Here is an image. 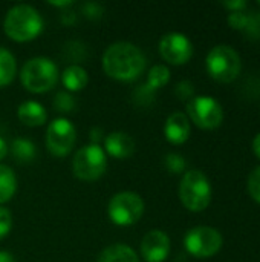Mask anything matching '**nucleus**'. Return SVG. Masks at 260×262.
<instances>
[{
  "mask_svg": "<svg viewBox=\"0 0 260 262\" xmlns=\"http://www.w3.org/2000/svg\"><path fill=\"white\" fill-rule=\"evenodd\" d=\"M159 54L170 64H185L193 55V45L187 35L181 32H169L159 40Z\"/></svg>",
  "mask_w": 260,
  "mask_h": 262,
  "instance_id": "11",
  "label": "nucleus"
},
{
  "mask_svg": "<svg viewBox=\"0 0 260 262\" xmlns=\"http://www.w3.org/2000/svg\"><path fill=\"white\" fill-rule=\"evenodd\" d=\"M187 117L198 127L211 130L221 126L224 111L218 100L208 95H198L187 101Z\"/></svg>",
  "mask_w": 260,
  "mask_h": 262,
  "instance_id": "9",
  "label": "nucleus"
},
{
  "mask_svg": "<svg viewBox=\"0 0 260 262\" xmlns=\"http://www.w3.org/2000/svg\"><path fill=\"white\" fill-rule=\"evenodd\" d=\"M164 135L169 143L179 146L184 144L190 137V120L182 112H173L169 115L164 124Z\"/></svg>",
  "mask_w": 260,
  "mask_h": 262,
  "instance_id": "14",
  "label": "nucleus"
},
{
  "mask_svg": "<svg viewBox=\"0 0 260 262\" xmlns=\"http://www.w3.org/2000/svg\"><path fill=\"white\" fill-rule=\"evenodd\" d=\"M17 117L18 120L25 124V126H29V127H37V126H41L46 123L48 120V112L44 109L43 104H40L38 101H32V100H28V101H23L18 109H17Z\"/></svg>",
  "mask_w": 260,
  "mask_h": 262,
  "instance_id": "15",
  "label": "nucleus"
},
{
  "mask_svg": "<svg viewBox=\"0 0 260 262\" xmlns=\"http://www.w3.org/2000/svg\"><path fill=\"white\" fill-rule=\"evenodd\" d=\"M17 74V61L11 51L0 46V88L9 86Z\"/></svg>",
  "mask_w": 260,
  "mask_h": 262,
  "instance_id": "18",
  "label": "nucleus"
},
{
  "mask_svg": "<svg viewBox=\"0 0 260 262\" xmlns=\"http://www.w3.org/2000/svg\"><path fill=\"white\" fill-rule=\"evenodd\" d=\"M54 107L57 112L69 114L75 109V100L69 92H58L54 98Z\"/></svg>",
  "mask_w": 260,
  "mask_h": 262,
  "instance_id": "22",
  "label": "nucleus"
},
{
  "mask_svg": "<svg viewBox=\"0 0 260 262\" xmlns=\"http://www.w3.org/2000/svg\"><path fill=\"white\" fill-rule=\"evenodd\" d=\"M83 12H84V15H87L90 18H98L103 14V6L98 3H86V5H83Z\"/></svg>",
  "mask_w": 260,
  "mask_h": 262,
  "instance_id": "29",
  "label": "nucleus"
},
{
  "mask_svg": "<svg viewBox=\"0 0 260 262\" xmlns=\"http://www.w3.org/2000/svg\"><path fill=\"white\" fill-rule=\"evenodd\" d=\"M51 6H57V8H66V6H70L72 5V2L70 0H63V2H48Z\"/></svg>",
  "mask_w": 260,
  "mask_h": 262,
  "instance_id": "35",
  "label": "nucleus"
},
{
  "mask_svg": "<svg viewBox=\"0 0 260 262\" xmlns=\"http://www.w3.org/2000/svg\"><path fill=\"white\" fill-rule=\"evenodd\" d=\"M207 72L210 77L219 83H231L241 74V57L239 54L227 45L215 46L205 60Z\"/></svg>",
  "mask_w": 260,
  "mask_h": 262,
  "instance_id": "5",
  "label": "nucleus"
},
{
  "mask_svg": "<svg viewBox=\"0 0 260 262\" xmlns=\"http://www.w3.org/2000/svg\"><path fill=\"white\" fill-rule=\"evenodd\" d=\"M248 20H250V12L247 11H236V12H230L228 15V25L238 31H245Z\"/></svg>",
  "mask_w": 260,
  "mask_h": 262,
  "instance_id": "24",
  "label": "nucleus"
},
{
  "mask_svg": "<svg viewBox=\"0 0 260 262\" xmlns=\"http://www.w3.org/2000/svg\"><path fill=\"white\" fill-rule=\"evenodd\" d=\"M244 32L251 40H260V12H250V20Z\"/></svg>",
  "mask_w": 260,
  "mask_h": 262,
  "instance_id": "25",
  "label": "nucleus"
},
{
  "mask_svg": "<svg viewBox=\"0 0 260 262\" xmlns=\"http://www.w3.org/2000/svg\"><path fill=\"white\" fill-rule=\"evenodd\" d=\"M248 192L251 198L260 204V166L251 172L248 178Z\"/></svg>",
  "mask_w": 260,
  "mask_h": 262,
  "instance_id": "26",
  "label": "nucleus"
},
{
  "mask_svg": "<svg viewBox=\"0 0 260 262\" xmlns=\"http://www.w3.org/2000/svg\"><path fill=\"white\" fill-rule=\"evenodd\" d=\"M179 200L190 212H202L211 201V184L204 172L188 170L179 184Z\"/></svg>",
  "mask_w": 260,
  "mask_h": 262,
  "instance_id": "4",
  "label": "nucleus"
},
{
  "mask_svg": "<svg viewBox=\"0 0 260 262\" xmlns=\"http://www.w3.org/2000/svg\"><path fill=\"white\" fill-rule=\"evenodd\" d=\"M6 155H8V144H6V141L0 137V161H2Z\"/></svg>",
  "mask_w": 260,
  "mask_h": 262,
  "instance_id": "31",
  "label": "nucleus"
},
{
  "mask_svg": "<svg viewBox=\"0 0 260 262\" xmlns=\"http://www.w3.org/2000/svg\"><path fill=\"white\" fill-rule=\"evenodd\" d=\"M8 152H11L17 163H29L35 158L37 154L34 143L26 138H15L11 146H8Z\"/></svg>",
  "mask_w": 260,
  "mask_h": 262,
  "instance_id": "20",
  "label": "nucleus"
},
{
  "mask_svg": "<svg viewBox=\"0 0 260 262\" xmlns=\"http://www.w3.org/2000/svg\"><path fill=\"white\" fill-rule=\"evenodd\" d=\"M222 6L227 8L230 12H236V11H245L248 5L245 0H236V2H224Z\"/></svg>",
  "mask_w": 260,
  "mask_h": 262,
  "instance_id": "30",
  "label": "nucleus"
},
{
  "mask_svg": "<svg viewBox=\"0 0 260 262\" xmlns=\"http://www.w3.org/2000/svg\"><path fill=\"white\" fill-rule=\"evenodd\" d=\"M222 235L216 229L207 226L190 229L184 238L185 250L198 259H207L215 256L222 249Z\"/></svg>",
  "mask_w": 260,
  "mask_h": 262,
  "instance_id": "8",
  "label": "nucleus"
},
{
  "mask_svg": "<svg viewBox=\"0 0 260 262\" xmlns=\"http://www.w3.org/2000/svg\"><path fill=\"white\" fill-rule=\"evenodd\" d=\"M170 255V238L162 230H150L141 241V256L146 262H164Z\"/></svg>",
  "mask_w": 260,
  "mask_h": 262,
  "instance_id": "12",
  "label": "nucleus"
},
{
  "mask_svg": "<svg viewBox=\"0 0 260 262\" xmlns=\"http://www.w3.org/2000/svg\"><path fill=\"white\" fill-rule=\"evenodd\" d=\"M101 134H103V130H100V129H93L92 130V143L90 144H98V141L101 140Z\"/></svg>",
  "mask_w": 260,
  "mask_h": 262,
  "instance_id": "34",
  "label": "nucleus"
},
{
  "mask_svg": "<svg viewBox=\"0 0 260 262\" xmlns=\"http://www.w3.org/2000/svg\"><path fill=\"white\" fill-rule=\"evenodd\" d=\"M0 262H15V259H14V256L9 252L2 250L0 252Z\"/></svg>",
  "mask_w": 260,
  "mask_h": 262,
  "instance_id": "33",
  "label": "nucleus"
},
{
  "mask_svg": "<svg viewBox=\"0 0 260 262\" xmlns=\"http://www.w3.org/2000/svg\"><path fill=\"white\" fill-rule=\"evenodd\" d=\"M61 83L69 92L83 91L89 83L87 71L80 64H70L61 74Z\"/></svg>",
  "mask_w": 260,
  "mask_h": 262,
  "instance_id": "16",
  "label": "nucleus"
},
{
  "mask_svg": "<svg viewBox=\"0 0 260 262\" xmlns=\"http://www.w3.org/2000/svg\"><path fill=\"white\" fill-rule=\"evenodd\" d=\"M144 52L130 41L112 43L103 54L104 72L118 81H133L146 69Z\"/></svg>",
  "mask_w": 260,
  "mask_h": 262,
  "instance_id": "1",
  "label": "nucleus"
},
{
  "mask_svg": "<svg viewBox=\"0 0 260 262\" xmlns=\"http://www.w3.org/2000/svg\"><path fill=\"white\" fill-rule=\"evenodd\" d=\"M143 213H144L143 198L130 190L113 195L107 206L109 220L120 227L133 226L141 220Z\"/></svg>",
  "mask_w": 260,
  "mask_h": 262,
  "instance_id": "7",
  "label": "nucleus"
},
{
  "mask_svg": "<svg viewBox=\"0 0 260 262\" xmlns=\"http://www.w3.org/2000/svg\"><path fill=\"white\" fill-rule=\"evenodd\" d=\"M253 150H254L256 157L260 160V134H257L256 138L253 140Z\"/></svg>",
  "mask_w": 260,
  "mask_h": 262,
  "instance_id": "32",
  "label": "nucleus"
},
{
  "mask_svg": "<svg viewBox=\"0 0 260 262\" xmlns=\"http://www.w3.org/2000/svg\"><path fill=\"white\" fill-rule=\"evenodd\" d=\"M175 92H176V95L181 100H188L190 101L193 98V84L190 81H187V80L185 81H181V83H178Z\"/></svg>",
  "mask_w": 260,
  "mask_h": 262,
  "instance_id": "28",
  "label": "nucleus"
},
{
  "mask_svg": "<svg viewBox=\"0 0 260 262\" xmlns=\"http://www.w3.org/2000/svg\"><path fill=\"white\" fill-rule=\"evenodd\" d=\"M107 169V155L100 144H87L75 152L72 172L81 181H97Z\"/></svg>",
  "mask_w": 260,
  "mask_h": 262,
  "instance_id": "6",
  "label": "nucleus"
},
{
  "mask_svg": "<svg viewBox=\"0 0 260 262\" xmlns=\"http://www.w3.org/2000/svg\"><path fill=\"white\" fill-rule=\"evenodd\" d=\"M43 26L44 23L40 12L34 6L25 3L9 8L3 20L5 34L18 43L35 40L41 34Z\"/></svg>",
  "mask_w": 260,
  "mask_h": 262,
  "instance_id": "2",
  "label": "nucleus"
},
{
  "mask_svg": "<svg viewBox=\"0 0 260 262\" xmlns=\"http://www.w3.org/2000/svg\"><path fill=\"white\" fill-rule=\"evenodd\" d=\"M77 141V129L67 118H55L46 129V149L54 157H66Z\"/></svg>",
  "mask_w": 260,
  "mask_h": 262,
  "instance_id": "10",
  "label": "nucleus"
},
{
  "mask_svg": "<svg viewBox=\"0 0 260 262\" xmlns=\"http://www.w3.org/2000/svg\"><path fill=\"white\" fill-rule=\"evenodd\" d=\"M185 166H187V163H185L184 157L179 154H169L166 157V167L172 173H182L185 170Z\"/></svg>",
  "mask_w": 260,
  "mask_h": 262,
  "instance_id": "23",
  "label": "nucleus"
},
{
  "mask_svg": "<svg viewBox=\"0 0 260 262\" xmlns=\"http://www.w3.org/2000/svg\"><path fill=\"white\" fill-rule=\"evenodd\" d=\"M12 229V215L8 209L0 206V239L6 238Z\"/></svg>",
  "mask_w": 260,
  "mask_h": 262,
  "instance_id": "27",
  "label": "nucleus"
},
{
  "mask_svg": "<svg viewBox=\"0 0 260 262\" xmlns=\"http://www.w3.org/2000/svg\"><path fill=\"white\" fill-rule=\"evenodd\" d=\"M259 5H260V2H259Z\"/></svg>",
  "mask_w": 260,
  "mask_h": 262,
  "instance_id": "36",
  "label": "nucleus"
},
{
  "mask_svg": "<svg viewBox=\"0 0 260 262\" xmlns=\"http://www.w3.org/2000/svg\"><path fill=\"white\" fill-rule=\"evenodd\" d=\"M170 81V71L164 64H155L149 71L147 83L144 84L150 92H155L161 88H164Z\"/></svg>",
  "mask_w": 260,
  "mask_h": 262,
  "instance_id": "21",
  "label": "nucleus"
},
{
  "mask_svg": "<svg viewBox=\"0 0 260 262\" xmlns=\"http://www.w3.org/2000/svg\"><path fill=\"white\" fill-rule=\"evenodd\" d=\"M136 150L135 140L126 132H112L104 140V152L116 160H127Z\"/></svg>",
  "mask_w": 260,
  "mask_h": 262,
  "instance_id": "13",
  "label": "nucleus"
},
{
  "mask_svg": "<svg viewBox=\"0 0 260 262\" xmlns=\"http://www.w3.org/2000/svg\"><path fill=\"white\" fill-rule=\"evenodd\" d=\"M97 262H139L136 252L126 244H113L106 247Z\"/></svg>",
  "mask_w": 260,
  "mask_h": 262,
  "instance_id": "17",
  "label": "nucleus"
},
{
  "mask_svg": "<svg viewBox=\"0 0 260 262\" xmlns=\"http://www.w3.org/2000/svg\"><path fill=\"white\" fill-rule=\"evenodd\" d=\"M17 190V177L14 170L0 163V204L8 203Z\"/></svg>",
  "mask_w": 260,
  "mask_h": 262,
  "instance_id": "19",
  "label": "nucleus"
},
{
  "mask_svg": "<svg viewBox=\"0 0 260 262\" xmlns=\"http://www.w3.org/2000/svg\"><path fill=\"white\" fill-rule=\"evenodd\" d=\"M58 68L48 57L29 58L20 71V80L26 91L32 94H44L58 81Z\"/></svg>",
  "mask_w": 260,
  "mask_h": 262,
  "instance_id": "3",
  "label": "nucleus"
}]
</instances>
